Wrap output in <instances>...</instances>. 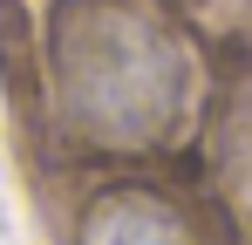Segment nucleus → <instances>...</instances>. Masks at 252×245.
Instances as JSON below:
<instances>
[{
    "label": "nucleus",
    "mask_w": 252,
    "mask_h": 245,
    "mask_svg": "<svg viewBox=\"0 0 252 245\" xmlns=\"http://www.w3.org/2000/svg\"><path fill=\"white\" fill-rule=\"evenodd\" d=\"M55 89H62V109L82 122V136L150 143L177 116L184 61L164 41V28H150L143 14L68 7L55 28Z\"/></svg>",
    "instance_id": "1"
},
{
    "label": "nucleus",
    "mask_w": 252,
    "mask_h": 245,
    "mask_svg": "<svg viewBox=\"0 0 252 245\" xmlns=\"http://www.w3.org/2000/svg\"><path fill=\"white\" fill-rule=\"evenodd\" d=\"M82 245H198L184 232V218L164 198H143V191H109L82 218Z\"/></svg>",
    "instance_id": "2"
}]
</instances>
